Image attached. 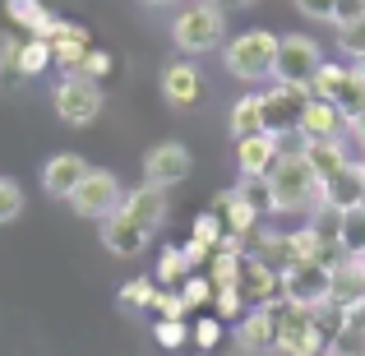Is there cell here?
I'll return each instance as SVG.
<instances>
[{
	"label": "cell",
	"instance_id": "cell-1",
	"mask_svg": "<svg viewBox=\"0 0 365 356\" xmlns=\"http://www.w3.org/2000/svg\"><path fill=\"white\" fill-rule=\"evenodd\" d=\"M264 190H268V208L273 213H314L324 204V180L296 153H277V162L264 176Z\"/></svg>",
	"mask_w": 365,
	"mask_h": 356
},
{
	"label": "cell",
	"instance_id": "cell-2",
	"mask_svg": "<svg viewBox=\"0 0 365 356\" xmlns=\"http://www.w3.org/2000/svg\"><path fill=\"white\" fill-rule=\"evenodd\" d=\"M277 42H282V37L268 33V28H250V33L232 37V42L222 46L227 74H232V79H241V83H264V79H273Z\"/></svg>",
	"mask_w": 365,
	"mask_h": 356
},
{
	"label": "cell",
	"instance_id": "cell-3",
	"mask_svg": "<svg viewBox=\"0 0 365 356\" xmlns=\"http://www.w3.org/2000/svg\"><path fill=\"white\" fill-rule=\"evenodd\" d=\"M227 37V9H217L213 0H195L171 19V42L185 56H208L217 51Z\"/></svg>",
	"mask_w": 365,
	"mask_h": 356
},
{
	"label": "cell",
	"instance_id": "cell-4",
	"mask_svg": "<svg viewBox=\"0 0 365 356\" xmlns=\"http://www.w3.org/2000/svg\"><path fill=\"white\" fill-rule=\"evenodd\" d=\"M319 310H305V305L277 301V338L273 352L282 356H324V333H319Z\"/></svg>",
	"mask_w": 365,
	"mask_h": 356
},
{
	"label": "cell",
	"instance_id": "cell-5",
	"mask_svg": "<svg viewBox=\"0 0 365 356\" xmlns=\"http://www.w3.org/2000/svg\"><path fill=\"white\" fill-rule=\"evenodd\" d=\"M319 70H324V51H319V42H314V37L287 33L282 42H277L273 83H287V88H310Z\"/></svg>",
	"mask_w": 365,
	"mask_h": 356
},
{
	"label": "cell",
	"instance_id": "cell-6",
	"mask_svg": "<svg viewBox=\"0 0 365 356\" xmlns=\"http://www.w3.org/2000/svg\"><path fill=\"white\" fill-rule=\"evenodd\" d=\"M329 268L324 259H292V264L277 268L282 278V301L305 305V310H324L329 305Z\"/></svg>",
	"mask_w": 365,
	"mask_h": 356
},
{
	"label": "cell",
	"instance_id": "cell-7",
	"mask_svg": "<svg viewBox=\"0 0 365 356\" xmlns=\"http://www.w3.org/2000/svg\"><path fill=\"white\" fill-rule=\"evenodd\" d=\"M102 83L98 79H83V74H65L61 83H56L51 93V107L56 116H61L65 125H74V130H83V125H93L102 116Z\"/></svg>",
	"mask_w": 365,
	"mask_h": 356
},
{
	"label": "cell",
	"instance_id": "cell-8",
	"mask_svg": "<svg viewBox=\"0 0 365 356\" xmlns=\"http://www.w3.org/2000/svg\"><path fill=\"white\" fill-rule=\"evenodd\" d=\"M120 204H125L120 180L111 176V171H98V167H88V176H83V180H79V190L70 195V208H74L79 218H93V223L111 218Z\"/></svg>",
	"mask_w": 365,
	"mask_h": 356
},
{
	"label": "cell",
	"instance_id": "cell-9",
	"mask_svg": "<svg viewBox=\"0 0 365 356\" xmlns=\"http://www.w3.org/2000/svg\"><path fill=\"white\" fill-rule=\"evenodd\" d=\"M310 93L324 98V102H333V107L342 111V121H351V116L365 111V88H361V79H356L351 65H324V70L314 74Z\"/></svg>",
	"mask_w": 365,
	"mask_h": 356
},
{
	"label": "cell",
	"instance_id": "cell-10",
	"mask_svg": "<svg viewBox=\"0 0 365 356\" xmlns=\"http://www.w3.org/2000/svg\"><path fill=\"white\" fill-rule=\"evenodd\" d=\"M310 102V88H287V83H273L268 93H259V107H264V130L287 134V130H301V111Z\"/></svg>",
	"mask_w": 365,
	"mask_h": 356
},
{
	"label": "cell",
	"instance_id": "cell-11",
	"mask_svg": "<svg viewBox=\"0 0 365 356\" xmlns=\"http://www.w3.org/2000/svg\"><path fill=\"white\" fill-rule=\"evenodd\" d=\"M190 171H195V158H190V148H185V143H176V139L153 143V148L143 153V180H148V185L171 190V185H180Z\"/></svg>",
	"mask_w": 365,
	"mask_h": 356
},
{
	"label": "cell",
	"instance_id": "cell-12",
	"mask_svg": "<svg viewBox=\"0 0 365 356\" xmlns=\"http://www.w3.org/2000/svg\"><path fill=\"white\" fill-rule=\"evenodd\" d=\"M125 213L134 218V223L143 227V232H162V227H167V218H171V204H167V190L162 185H148V180H143V185H134V190H125Z\"/></svg>",
	"mask_w": 365,
	"mask_h": 356
},
{
	"label": "cell",
	"instance_id": "cell-13",
	"mask_svg": "<svg viewBox=\"0 0 365 356\" xmlns=\"http://www.w3.org/2000/svg\"><path fill=\"white\" fill-rule=\"evenodd\" d=\"M98 227H102V245H107L116 259H139L143 250H148V240H153L130 213H125V208H116L111 218H102Z\"/></svg>",
	"mask_w": 365,
	"mask_h": 356
},
{
	"label": "cell",
	"instance_id": "cell-14",
	"mask_svg": "<svg viewBox=\"0 0 365 356\" xmlns=\"http://www.w3.org/2000/svg\"><path fill=\"white\" fill-rule=\"evenodd\" d=\"M356 301H365V264L351 255H338L329 268V305L333 310H347Z\"/></svg>",
	"mask_w": 365,
	"mask_h": 356
},
{
	"label": "cell",
	"instance_id": "cell-15",
	"mask_svg": "<svg viewBox=\"0 0 365 356\" xmlns=\"http://www.w3.org/2000/svg\"><path fill=\"white\" fill-rule=\"evenodd\" d=\"M83 176H88V162H83L79 153H56V158H46V167H42V190L51 199H70Z\"/></svg>",
	"mask_w": 365,
	"mask_h": 356
},
{
	"label": "cell",
	"instance_id": "cell-16",
	"mask_svg": "<svg viewBox=\"0 0 365 356\" xmlns=\"http://www.w3.org/2000/svg\"><path fill=\"white\" fill-rule=\"evenodd\" d=\"M273 338H277V305H250L236 324V342L250 352H273Z\"/></svg>",
	"mask_w": 365,
	"mask_h": 356
},
{
	"label": "cell",
	"instance_id": "cell-17",
	"mask_svg": "<svg viewBox=\"0 0 365 356\" xmlns=\"http://www.w3.org/2000/svg\"><path fill=\"white\" fill-rule=\"evenodd\" d=\"M162 98L171 102V107H195L199 98H204V79H199V70L190 61H171L167 70H162Z\"/></svg>",
	"mask_w": 365,
	"mask_h": 356
},
{
	"label": "cell",
	"instance_id": "cell-18",
	"mask_svg": "<svg viewBox=\"0 0 365 356\" xmlns=\"http://www.w3.org/2000/svg\"><path fill=\"white\" fill-rule=\"evenodd\" d=\"M241 296H250L255 305H277L282 301V278L268 259H250L245 255V273H241Z\"/></svg>",
	"mask_w": 365,
	"mask_h": 356
},
{
	"label": "cell",
	"instance_id": "cell-19",
	"mask_svg": "<svg viewBox=\"0 0 365 356\" xmlns=\"http://www.w3.org/2000/svg\"><path fill=\"white\" fill-rule=\"evenodd\" d=\"M277 139L273 134H255V139H236V167H241L245 180H264L268 167L277 162Z\"/></svg>",
	"mask_w": 365,
	"mask_h": 356
},
{
	"label": "cell",
	"instance_id": "cell-20",
	"mask_svg": "<svg viewBox=\"0 0 365 356\" xmlns=\"http://www.w3.org/2000/svg\"><path fill=\"white\" fill-rule=\"evenodd\" d=\"M301 134L305 139H342V134H347V121H342V111L333 107V102H324V98L310 93V102H305V111H301Z\"/></svg>",
	"mask_w": 365,
	"mask_h": 356
},
{
	"label": "cell",
	"instance_id": "cell-21",
	"mask_svg": "<svg viewBox=\"0 0 365 356\" xmlns=\"http://www.w3.org/2000/svg\"><path fill=\"white\" fill-rule=\"evenodd\" d=\"M5 14H9V24H24L28 33L42 37V42H51V37L61 33V19H56L42 0H5Z\"/></svg>",
	"mask_w": 365,
	"mask_h": 356
},
{
	"label": "cell",
	"instance_id": "cell-22",
	"mask_svg": "<svg viewBox=\"0 0 365 356\" xmlns=\"http://www.w3.org/2000/svg\"><path fill=\"white\" fill-rule=\"evenodd\" d=\"M365 199V176H361V162H351V167H342L338 176L324 180V204L329 208H356Z\"/></svg>",
	"mask_w": 365,
	"mask_h": 356
},
{
	"label": "cell",
	"instance_id": "cell-23",
	"mask_svg": "<svg viewBox=\"0 0 365 356\" xmlns=\"http://www.w3.org/2000/svg\"><path fill=\"white\" fill-rule=\"evenodd\" d=\"M305 162H310V171L319 180H329V176H338L342 167H351V158H347V143L342 139H310L305 143V153H301Z\"/></svg>",
	"mask_w": 365,
	"mask_h": 356
},
{
	"label": "cell",
	"instance_id": "cell-24",
	"mask_svg": "<svg viewBox=\"0 0 365 356\" xmlns=\"http://www.w3.org/2000/svg\"><path fill=\"white\" fill-rule=\"evenodd\" d=\"M83 51H88V33H83L79 24H61V33L51 37V65H61L65 74L79 70Z\"/></svg>",
	"mask_w": 365,
	"mask_h": 356
},
{
	"label": "cell",
	"instance_id": "cell-25",
	"mask_svg": "<svg viewBox=\"0 0 365 356\" xmlns=\"http://www.w3.org/2000/svg\"><path fill=\"white\" fill-rule=\"evenodd\" d=\"M338 255H351V259H365V208H342L338 218Z\"/></svg>",
	"mask_w": 365,
	"mask_h": 356
},
{
	"label": "cell",
	"instance_id": "cell-26",
	"mask_svg": "<svg viewBox=\"0 0 365 356\" xmlns=\"http://www.w3.org/2000/svg\"><path fill=\"white\" fill-rule=\"evenodd\" d=\"M236 139H255V134H268L264 130V107H259V98H241L232 107V116H227Z\"/></svg>",
	"mask_w": 365,
	"mask_h": 356
},
{
	"label": "cell",
	"instance_id": "cell-27",
	"mask_svg": "<svg viewBox=\"0 0 365 356\" xmlns=\"http://www.w3.org/2000/svg\"><path fill=\"white\" fill-rule=\"evenodd\" d=\"M46 65H51V42H42V37H33V42L19 46V74L24 79H33V74H42Z\"/></svg>",
	"mask_w": 365,
	"mask_h": 356
},
{
	"label": "cell",
	"instance_id": "cell-28",
	"mask_svg": "<svg viewBox=\"0 0 365 356\" xmlns=\"http://www.w3.org/2000/svg\"><path fill=\"white\" fill-rule=\"evenodd\" d=\"M338 51L347 56L351 65L365 61V19H356V24H338Z\"/></svg>",
	"mask_w": 365,
	"mask_h": 356
},
{
	"label": "cell",
	"instance_id": "cell-29",
	"mask_svg": "<svg viewBox=\"0 0 365 356\" xmlns=\"http://www.w3.org/2000/svg\"><path fill=\"white\" fill-rule=\"evenodd\" d=\"M158 301V287L148 283V278H134V283L120 287V310H143V305Z\"/></svg>",
	"mask_w": 365,
	"mask_h": 356
},
{
	"label": "cell",
	"instance_id": "cell-30",
	"mask_svg": "<svg viewBox=\"0 0 365 356\" xmlns=\"http://www.w3.org/2000/svg\"><path fill=\"white\" fill-rule=\"evenodd\" d=\"M19 213H24V190H19V180L0 176V227L14 223Z\"/></svg>",
	"mask_w": 365,
	"mask_h": 356
},
{
	"label": "cell",
	"instance_id": "cell-31",
	"mask_svg": "<svg viewBox=\"0 0 365 356\" xmlns=\"http://www.w3.org/2000/svg\"><path fill=\"white\" fill-rule=\"evenodd\" d=\"M190 278V259H185V250H167L162 255V264H158V283H185Z\"/></svg>",
	"mask_w": 365,
	"mask_h": 356
},
{
	"label": "cell",
	"instance_id": "cell-32",
	"mask_svg": "<svg viewBox=\"0 0 365 356\" xmlns=\"http://www.w3.org/2000/svg\"><path fill=\"white\" fill-rule=\"evenodd\" d=\"M74 74H83V79H107V74H111V56H107V51H98V46H88Z\"/></svg>",
	"mask_w": 365,
	"mask_h": 356
},
{
	"label": "cell",
	"instance_id": "cell-33",
	"mask_svg": "<svg viewBox=\"0 0 365 356\" xmlns=\"http://www.w3.org/2000/svg\"><path fill=\"white\" fill-rule=\"evenodd\" d=\"M208 292H213V287H208V278H185V287H180V301H185V310H190V305H204Z\"/></svg>",
	"mask_w": 365,
	"mask_h": 356
},
{
	"label": "cell",
	"instance_id": "cell-34",
	"mask_svg": "<svg viewBox=\"0 0 365 356\" xmlns=\"http://www.w3.org/2000/svg\"><path fill=\"white\" fill-rule=\"evenodd\" d=\"M158 342L162 347H180V342H185V324L180 320H158Z\"/></svg>",
	"mask_w": 365,
	"mask_h": 356
},
{
	"label": "cell",
	"instance_id": "cell-35",
	"mask_svg": "<svg viewBox=\"0 0 365 356\" xmlns=\"http://www.w3.org/2000/svg\"><path fill=\"white\" fill-rule=\"evenodd\" d=\"M195 240H204V245L222 240V223H217V213H204V218L195 223Z\"/></svg>",
	"mask_w": 365,
	"mask_h": 356
},
{
	"label": "cell",
	"instance_id": "cell-36",
	"mask_svg": "<svg viewBox=\"0 0 365 356\" xmlns=\"http://www.w3.org/2000/svg\"><path fill=\"white\" fill-rule=\"evenodd\" d=\"M296 9H301L305 19H329V24H333V9H338V0H296Z\"/></svg>",
	"mask_w": 365,
	"mask_h": 356
},
{
	"label": "cell",
	"instance_id": "cell-37",
	"mask_svg": "<svg viewBox=\"0 0 365 356\" xmlns=\"http://www.w3.org/2000/svg\"><path fill=\"white\" fill-rule=\"evenodd\" d=\"M19 46L24 42H14V37H5V42H0V74H19Z\"/></svg>",
	"mask_w": 365,
	"mask_h": 356
},
{
	"label": "cell",
	"instance_id": "cell-38",
	"mask_svg": "<svg viewBox=\"0 0 365 356\" xmlns=\"http://www.w3.org/2000/svg\"><path fill=\"white\" fill-rule=\"evenodd\" d=\"M356 19H365V0H338L333 24H356Z\"/></svg>",
	"mask_w": 365,
	"mask_h": 356
},
{
	"label": "cell",
	"instance_id": "cell-39",
	"mask_svg": "<svg viewBox=\"0 0 365 356\" xmlns=\"http://www.w3.org/2000/svg\"><path fill=\"white\" fill-rule=\"evenodd\" d=\"M338 324H347V329H356L361 338H365V301L347 305V310H338Z\"/></svg>",
	"mask_w": 365,
	"mask_h": 356
},
{
	"label": "cell",
	"instance_id": "cell-40",
	"mask_svg": "<svg viewBox=\"0 0 365 356\" xmlns=\"http://www.w3.org/2000/svg\"><path fill=\"white\" fill-rule=\"evenodd\" d=\"M195 338H199V347H217V338H222V324H217V320H199Z\"/></svg>",
	"mask_w": 365,
	"mask_h": 356
},
{
	"label": "cell",
	"instance_id": "cell-41",
	"mask_svg": "<svg viewBox=\"0 0 365 356\" xmlns=\"http://www.w3.org/2000/svg\"><path fill=\"white\" fill-rule=\"evenodd\" d=\"M217 305H222V315H236L241 310V292H217Z\"/></svg>",
	"mask_w": 365,
	"mask_h": 356
},
{
	"label": "cell",
	"instance_id": "cell-42",
	"mask_svg": "<svg viewBox=\"0 0 365 356\" xmlns=\"http://www.w3.org/2000/svg\"><path fill=\"white\" fill-rule=\"evenodd\" d=\"M347 134H351V139H356L361 148H365V111H361V116H351V121H347Z\"/></svg>",
	"mask_w": 365,
	"mask_h": 356
},
{
	"label": "cell",
	"instance_id": "cell-43",
	"mask_svg": "<svg viewBox=\"0 0 365 356\" xmlns=\"http://www.w3.org/2000/svg\"><path fill=\"white\" fill-rule=\"evenodd\" d=\"M217 9H245V5H255V0H213Z\"/></svg>",
	"mask_w": 365,
	"mask_h": 356
},
{
	"label": "cell",
	"instance_id": "cell-44",
	"mask_svg": "<svg viewBox=\"0 0 365 356\" xmlns=\"http://www.w3.org/2000/svg\"><path fill=\"white\" fill-rule=\"evenodd\" d=\"M143 5H148V9H176L180 0H143Z\"/></svg>",
	"mask_w": 365,
	"mask_h": 356
},
{
	"label": "cell",
	"instance_id": "cell-45",
	"mask_svg": "<svg viewBox=\"0 0 365 356\" xmlns=\"http://www.w3.org/2000/svg\"><path fill=\"white\" fill-rule=\"evenodd\" d=\"M351 70H356V79H361V88H365V61H356Z\"/></svg>",
	"mask_w": 365,
	"mask_h": 356
},
{
	"label": "cell",
	"instance_id": "cell-46",
	"mask_svg": "<svg viewBox=\"0 0 365 356\" xmlns=\"http://www.w3.org/2000/svg\"><path fill=\"white\" fill-rule=\"evenodd\" d=\"M324 356H342V352H333V347H324Z\"/></svg>",
	"mask_w": 365,
	"mask_h": 356
},
{
	"label": "cell",
	"instance_id": "cell-47",
	"mask_svg": "<svg viewBox=\"0 0 365 356\" xmlns=\"http://www.w3.org/2000/svg\"><path fill=\"white\" fill-rule=\"evenodd\" d=\"M361 176H365V153H361Z\"/></svg>",
	"mask_w": 365,
	"mask_h": 356
},
{
	"label": "cell",
	"instance_id": "cell-48",
	"mask_svg": "<svg viewBox=\"0 0 365 356\" xmlns=\"http://www.w3.org/2000/svg\"><path fill=\"white\" fill-rule=\"evenodd\" d=\"M361 208H365V199H361Z\"/></svg>",
	"mask_w": 365,
	"mask_h": 356
},
{
	"label": "cell",
	"instance_id": "cell-49",
	"mask_svg": "<svg viewBox=\"0 0 365 356\" xmlns=\"http://www.w3.org/2000/svg\"><path fill=\"white\" fill-rule=\"evenodd\" d=\"M361 264H365V259H361Z\"/></svg>",
	"mask_w": 365,
	"mask_h": 356
}]
</instances>
